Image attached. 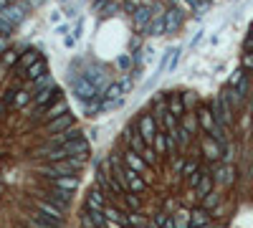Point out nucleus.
I'll return each instance as SVG.
<instances>
[{
	"label": "nucleus",
	"mask_w": 253,
	"mask_h": 228,
	"mask_svg": "<svg viewBox=\"0 0 253 228\" xmlns=\"http://www.w3.org/2000/svg\"><path fill=\"white\" fill-rule=\"evenodd\" d=\"M210 109H213V114H215V122H220V125H233V106H230V101H228V97H226V91H223L220 97H215L213 99V104H210Z\"/></svg>",
	"instance_id": "nucleus-1"
},
{
	"label": "nucleus",
	"mask_w": 253,
	"mask_h": 228,
	"mask_svg": "<svg viewBox=\"0 0 253 228\" xmlns=\"http://www.w3.org/2000/svg\"><path fill=\"white\" fill-rule=\"evenodd\" d=\"M132 86H135V76H124L122 81H116V84H109L107 89H104V101H116V99H122L127 91H132Z\"/></svg>",
	"instance_id": "nucleus-2"
},
{
	"label": "nucleus",
	"mask_w": 253,
	"mask_h": 228,
	"mask_svg": "<svg viewBox=\"0 0 253 228\" xmlns=\"http://www.w3.org/2000/svg\"><path fill=\"white\" fill-rule=\"evenodd\" d=\"M73 94H76L81 101H92V99H96L99 97V89L92 84L86 79V76H76V79H73Z\"/></svg>",
	"instance_id": "nucleus-3"
},
{
	"label": "nucleus",
	"mask_w": 253,
	"mask_h": 228,
	"mask_svg": "<svg viewBox=\"0 0 253 228\" xmlns=\"http://www.w3.org/2000/svg\"><path fill=\"white\" fill-rule=\"evenodd\" d=\"M137 132H139V137L147 142V145H152L155 142V137H157V119L152 117V114H142L139 117V122H137Z\"/></svg>",
	"instance_id": "nucleus-4"
},
{
	"label": "nucleus",
	"mask_w": 253,
	"mask_h": 228,
	"mask_svg": "<svg viewBox=\"0 0 253 228\" xmlns=\"http://www.w3.org/2000/svg\"><path fill=\"white\" fill-rule=\"evenodd\" d=\"M157 13H162V10H160L157 5H150V3H147V5H139L135 13H132V21H135L137 28H147V25H150V21L155 18Z\"/></svg>",
	"instance_id": "nucleus-5"
},
{
	"label": "nucleus",
	"mask_w": 253,
	"mask_h": 228,
	"mask_svg": "<svg viewBox=\"0 0 253 228\" xmlns=\"http://www.w3.org/2000/svg\"><path fill=\"white\" fill-rule=\"evenodd\" d=\"M124 162H127V167L129 170H135V173H142L144 177H150V165H147L144 160H142V155H137V152H124Z\"/></svg>",
	"instance_id": "nucleus-6"
},
{
	"label": "nucleus",
	"mask_w": 253,
	"mask_h": 228,
	"mask_svg": "<svg viewBox=\"0 0 253 228\" xmlns=\"http://www.w3.org/2000/svg\"><path fill=\"white\" fill-rule=\"evenodd\" d=\"M198 127H203V132L205 134H210L213 129H215V114H213V109L210 106H200L198 109Z\"/></svg>",
	"instance_id": "nucleus-7"
},
{
	"label": "nucleus",
	"mask_w": 253,
	"mask_h": 228,
	"mask_svg": "<svg viewBox=\"0 0 253 228\" xmlns=\"http://www.w3.org/2000/svg\"><path fill=\"white\" fill-rule=\"evenodd\" d=\"M73 127V114H61V117H56L51 119L48 125H46V132L48 134H58V132H66Z\"/></svg>",
	"instance_id": "nucleus-8"
},
{
	"label": "nucleus",
	"mask_w": 253,
	"mask_h": 228,
	"mask_svg": "<svg viewBox=\"0 0 253 228\" xmlns=\"http://www.w3.org/2000/svg\"><path fill=\"white\" fill-rule=\"evenodd\" d=\"M183 25V10L180 8H167L165 10V33H175Z\"/></svg>",
	"instance_id": "nucleus-9"
},
{
	"label": "nucleus",
	"mask_w": 253,
	"mask_h": 228,
	"mask_svg": "<svg viewBox=\"0 0 253 228\" xmlns=\"http://www.w3.org/2000/svg\"><path fill=\"white\" fill-rule=\"evenodd\" d=\"M64 150H66V155H69V157H71V155H79V160H84V157L89 155V142L84 140V137H79V140L66 142V145H64Z\"/></svg>",
	"instance_id": "nucleus-10"
},
{
	"label": "nucleus",
	"mask_w": 253,
	"mask_h": 228,
	"mask_svg": "<svg viewBox=\"0 0 253 228\" xmlns=\"http://www.w3.org/2000/svg\"><path fill=\"white\" fill-rule=\"evenodd\" d=\"M25 76H28V79H31L33 84H36V81H41V79H46V76H48V64H46L43 58H38L33 66H28V69H25Z\"/></svg>",
	"instance_id": "nucleus-11"
},
{
	"label": "nucleus",
	"mask_w": 253,
	"mask_h": 228,
	"mask_svg": "<svg viewBox=\"0 0 253 228\" xmlns=\"http://www.w3.org/2000/svg\"><path fill=\"white\" fill-rule=\"evenodd\" d=\"M167 112L170 114H175L177 119H183L185 117V99H183V94H167Z\"/></svg>",
	"instance_id": "nucleus-12"
},
{
	"label": "nucleus",
	"mask_w": 253,
	"mask_h": 228,
	"mask_svg": "<svg viewBox=\"0 0 253 228\" xmlns=\"http://www.w3.org/2000/svg\"><path fill=\"white\" fill-rule=\"evenodd\" d=\"M203 152H205V157H207V160H218V157H223V147L213 140L210 134L203 137Z\"/></svg>",
	"instance_id": "nucleus-13"
},
{
	"label": "nucleus",
	"mask_w": 253,
	"mask_h": 228,
	"mask_svg": "<svg viewBox=\"0 0 253 228\" xmlns=\"http://www.w3.org/2000/svg\"><path fill=\"white\" fill-rule=\"evenodd\" d=\"M38 213H43L46 218L58 221V223H61V216H64V210L58 208V205H53L51 201H38Z\"/></svg>",
	"instance_id": "nucleus-14"
},
{
	"label": "nucleus",
	"mask_w": 253,
	"mask_h": 228,
	"mask_svg": "<svg viewBox=\"0 0 253 228\" xmlns=\"http://www.w3.org/2000/svg\"><path fill=\"white\" fill-rule=\"evenodd\" d=\"M0 15H3L10 25H16V23H21V21L25 18V5H8Z\"/></svg>",
	"instance_id": "nucleus-15"
},
{
	"label": "nucleus",
	"mask_w": 253,
	"mask_h": 228,
	"mask_svg": "<svg viewBox=\"0 0 253 228\" xmlns=\"http://www.w3.org/2000/svg\"><path fill=\"white\" fill-rule=\"evenodd\" d=\"M48 201L66 213V210H69V203H71V193H69V190H61V188H53V193L48 195Z\"/></svg>",
	"instance_id": "nucleus-16"
},
{
	"label": "nucleus",
	"mask_w": 253,
	"mask_h": 228,
	"mask_svg": "<svg viewBox=\"0 0 253 228\" xmlns=\"http://www.w3.org/2000/svg\"><path fill=\"white\" fill-rule=\"evenodd\" d=\"M43 112H46V117H48V122H51V119L61 117V114H69V104H66L61 97H58V99H53V104H48Z\"/></svg>",
	"instance_id": "nucleus-17"
},
{
	"label": "nucleus",
	"mask_w": 253,
	"mask_h": 228,
	"mask_svg": "<svg viewBox=\"0 0 253 228\" xmlns=\"http://www.w3.org/2000/svg\"><path fill=\"white\" fill-rule=\"evenodd\" d=\"M144 30H147V36H165V13H157Z\"/></svg>",
	"instance_id": "nucleus-18"
},
{
	"label": "nucleus",
	"mask_w": 253,
	"mask_h": 228,
	"mask_svg": "<svg viewBox=\"0 0 253 228\" xmlns=\"http://www.w3.org/2000/svg\"><path fill=\"white\" fill-rule=\"evenodd\" d=\"M58 94H61V91H58L56 86H46V89H41L38 94H36V104H38V106H43V109H46L51 99H58Z\"/></svg>",
	"instance_id": "nucleus-19"
},
{
	"label": "nucleus",
	"mask_w": 253,
	"mask_h": 228,
	"mask_svg": "<svg viewBox=\"0 0 253 228\" xmlns=\"http://www.w3.org/2000/svg\"><path fill=\"white\" fill-rule=\"evenodd\" d=\"M86 205H89V210H101L104 208V190L94 188L92 193H89V198H86Z\"/></svg>",
	"instance_id": "nucleus-20"
},
{
	"label": "nucleus",
	"mask_w": 253,
	"mask_h": 228,
	"mask_svg": "<svg viewBox=\"0 0 253 228\" xmlns=\"http://www.w3.org/2000/svg\"><path fill=\"white\" fill-rule=\"evenodd\" d=\"M210 223V213H207L205 208H198V210H192L190 213V226L195 228V226H207Z\"/></svg>",
	"instance_id": "nucleus-21"
},
{
	"label": "nucleus",
	"mask_w": 253,
	"mask_h": 228,
	"mask_svg": "<svg viewBox=\"0 0 253 228\" xmlns=\"http://www.w3.org/2000/svg\"><path fill=\"white\" fill-rule=\"evenodd\" d=\"M79 137H81V132L76 129V127H71V129H66V132H58L56 137H53V140H51V145H56V142H71V140H79Z\"/></svg>",
	"instance_id": "nucleus-22"
},
{
	"label": "nucleus",
	"mask_w": 253,
	"mask_h": 228,
	"mask_svg": "<svg viewBox=\"0 0 253 228\" xmlns=\"http://www.w3.org/2000/svg\"><path fill=\"white\" fill-rule=\"evenodd\" d=\"M38 58H41V56H38L33 49H28V51H25V53H21V58H18V69H21V71H25L28 66H33Z\"/></svg>",
	"instance_id": "nucleus-23"
},
{
	"label": "nucleus",
	"mask_w": 253,
	"mask_h": 228,
	"mask_svg": "<svg viewBox=\"0 0 253 228\" xmlns=\"http://www.w3.org/2000/svg\"><path fill=\"white\" fill-rule=\"evenodd\" d=\"M195 188H198V195H200V198H205L207 193H213V177H210V173H203V175H200V182H198Z\"/></svg>",
	"instance_id": "nucleus-24"
},
{
	"label": "nucleus",
	"mask_w": 253,
	"mask_h": 228,
	"mask_svg": "<svg viewBox=\"0 0 253 228\" xmlns=\"http://www.w3.org/2000/svg\"><path fill=\"white\" fill-rule=\"evenodd\" d=\"M56 188H61V190H76L79 188V177H73V175H66V177H56Z\"/></svg>",
	"instance_id": "nucleus-25"
},
{
	"label": "nucleus",
	"mask_w": 253,
	"mask_h": 228,
	"mask_svg": "<svg viewBox=\"0 0 253 228\" xmlns=\"http://www.w3.org/2000/svg\"><path fill=\"white\" fill-rule=\"evenodd\" d=\"M215 180H218V182H223V185H230V182H233V167H230V165H223V167H218V175H215Z\"/></svg>",
	"instance_id": "nucleus-26"
},
{
	"label": "nucleus",
	"mask_w": 253,
	"mask_h": 228,
	"mask_svg": "<svg viewBox=\"0 0 253 228\" xmlns=\"http://www.w3.org/2000/svg\"><path fill=\"white\" fill-rule=\"evenodd\" d=\"M160 122L165 125V129H167V132H177V127H180V119H177L175 114H170V112H167L165 117H162ZM157 127H160V125H157Z\"/></svg>",
	"instance_id": "nucleus-27"
},
{
	"label": "nucleus",
	"mask_w": 253,
	"mask_h": 228,
	"mask_svg": "<svg viewBox=\"0 0 253 228\" xmlns=\"http://www.w3.org/2000/svg\"><path fill=\"white\" fill-rule=\"evenodd\" d=\"M152 147H155L157 155H165V152H167V137H165V132H157V137H155Z\"/></svg>",
	"instance_id": "nucleus-28"
},
{
	"label": "nucleus",
	"mask_w": 253,
	"mask_h": 228,
	"mask_svg": "<svg viewBox=\"0 0 253 228\" xmlns=\"http://www.w3.org/2000/svg\"><path fill=\"white\" fill-rule=\"evenodd\" d=\"M180 125H183V127L192 134V132L198 129V114H187V112H185V117L180 119Z\"/></svg>",
	"instance_id": "nucleus-29"
},
{
	"label": "nucleus",
	"mask_w": 253,
	"mask_h": 228,
	"mask_svg": "<svg viewBox=\"0 0 253 228\" xmlns=\"http://www.w3.org/2000/svg\"><path fill=\"white\" fill-rule=\"evenodd\" d=\"M248 86H251V84H248V76L243 74L241 79H238V84H235L233 89H235V94L241 97V99H246V97H248Z\"/></svg>",
	"instance_id": "nucleus-30"
},
{
	"label": "nucleus",
	"mask_w": 253,
	"mask_h": 228,
	"mask_svg": "<svg viewBox=\"0 0 253 228\" xmlns=\"http://www.w3.org/2000/svg\"><path fill=\"white\" fill-rule=\"evenodd\" d=\"M129 145H132V152H137V155H142V152H144V147H147V142H144L142 137H139V132L129 137Z\"/></svg>",
	"instance_id": "nucleus-31"
},
{
	"label": "nucleus",
	"mask_w": 253,
	"mask_h": 228,
	"mask_svg": "<svg viewBox=\"0 0 253 228\" xmlns=\"http://www.w3.org/2000/svg\"><path fill=\"white\" fill-rule=\"evenodd\" d=\"M28 101H31V91L18 89V91H16V104H13V106H25Z\"/></svg>",
	"instance_id": "nucleus-32"
},
{
	"label": "nucleus",
	"mask_w": 253,
	"mask_h": 228,
	"mask_svg": "<svg viewBox=\"0 0 253 228\" xmlns=\"http://www.w3.org/2000/svg\"><path fill=\"white\" fill-rule=\"evenodd\" d=\"M218 201H220L218 193H207V195L203 198V208H205V210H210V208H215V205H218Z\"/></svg>",
	"instance_id": "nucleus-33"
},
{
	"label": "nucleus",
	"mask_w": 253,
	"mask_h": 228,
	"mask_svg": "<svg viewBox=\"0 0 253 228\" xmlns=\"http://www.w3.org/2000/svg\"><path fill=\"white\" fill-rule=\"evenodd\" d=\"M132 61H135V56L124 53V56H119V58H116V66L122 69V71H129V69H132Z\"/></svg>",
	"instance_id": "nucleus-34"
},
{
	"label": "nucleus",
	"mask_w": 253,
	"mask_h": 228,
	"mask_svg": "<svg viewBox=\"0 0 253 228\" xmlns=\"http://www.w3.org/2000/svg\"><path fill=\"white\" fill-rule=\"evenodd\" d=\"M177 142H180V147H187V142H190V132L183 125L177 127Z\"/></svg>",
	"instance_id": "nucleus-35"
},
{
	"label": "nucleus",
	"mask_w": 253,
	"mask_h": 228,
	"mask_svg": "<svg viewBox=\"0 0 253 228\" xmlns=\"http://www.w3.org/2000/svg\"><path fill=\"white\" fill-rule=\"evenodd\" d=\"M142 160H144L147 165H152V162L157 160V152H155V147H150V145H147V147H144V152H142Z\"/></svg>",
	"instance_id": "nucleus-36"
},
{
	"label": "nucleus",
	"mask_w": 253,
	"mask_h": 228,
	"mask_svg": "<svg viewBox=\"0 0 253 228\" xmlns=\"http://www.w3.org/2000/svg\"><path fill=\"white\" fill-rule=\"evenodd\" d=\"M92 221H94L96 228H104V226H107V216H104L101 210H92Z\"/></svg>",
	"instance_id": "nucleus-37"
},
{
	"label": "nucleus",
	"mask_w": 253,
	"mask_h": 228,
	"mask_svg": "<svg viewBox=\"0 0 253 228\" xmlns=\"http://www.w3.org/2000/svg\"><path fill=\"white\" fill-rule=\"evenodd\" d=\"M124 221H127L129 226H137V228L147 223V221H144V216H139V213H132V216H124Z\"/></svg>",
	"instance_id": "nucleus-38"
},
{
	"label": "nucleus",
	"mask_w": 253,
	"mask_h": 228,
	"mask_svg": "<svg viewBox=\"0 0 253 228\" xmlns=\"http://www.w3.org/2000/svg\"><path fill=\"white\" fill-rule=\"evenodd\" d=\"M18 58H21V53L5 51V53H3V64H5V66H13V64H18Z\"/></svg>",
	"instance_id": "nucleus-39"
},
{
	"label": "nucleus",
	"mask_w": 253,
	"mask_h": 228,
	"mask_svg": "<svg viewBox=\"0 0 253 228\" xmlns=\"http://www.w3.org/2000/svg\"><path fill=\"white\" fill-rule=\"evenodd\" d=\"M187 226H190V213H180L175 218V228H187Z\"/></svg>",
	"instance_id": "nucleus-40"
},
{
	"label": "nucleus",
	"mask_w": 253,
	"mask_h": 228,
	"mask_svg": "<svg viewBox=\"0 0 253 228\" xmlns=\"http://www.w3.org/2000/svg\"><path fill=\"white\" fill-rule=\"evenodd\" d=\"M104 216H107L109 221H124V216L116 208H104Z\"/></svg>",
	"instance_id": "nucleus-41"
},
{
	"label": "nucleus",
	"mask_w": 253,
	"mask_h": 228,
	"mask_svg": "<svg viewBox=\"0 0 253 228\" xmlns=\"http://www.w3.org/2000/svg\"><path fill=\"white\" fill-rule=\"evenodd\" d=\"M124 201H127V205H129V208H135V210L139 208V198H137L135 193H124Z\"/></svg>",
	"instance_id": "nucleus-42"
},
{
	"label": "nucleus",
	"mask_w": 253,
	"mask_h": 228,
	"mask_svg": "<svg viewBox=\"0 0 253 228\" xmlns=\"http://www.w3.org/2000/svg\"><path fill=\"white\" fill-rule=\"evenodd\" d=\"M13 28H16V25H10L5 18H3V15H0V33H3V36H10V30Z\"/></svg>",
	"instance_id": "nucleus-43"
},
{
	"label": "nucleus",
	"mask_w": 253,
	"mask_h": 228,
	"mask_svg": "<svg viewBox=\"0 0 253 228\" xmlns=\"http://www.w3.org/2000/svg\"><path fill=\"white\" fill-rule=\"evenodd\" d=\"M198 173V162H187L185 165V175H195Z\"/></svg>",
	"instance_id": "nucleus-44"
},
{
	"label": "nucleus",
	"mask_w": 253,
	"mask_h": 228,
	"mask_svg": "<svg viewBox=\"0 0 253 228\" xmlns=\"http://www.w3.org/2000/svg\"><path fill=\"white\" fill-rule=\"evenodd\" d=\"M92 3H94V8H96V10H101V5H104V3H109V0H92Z\"/></svg>",
	"instance_id": "nucleus-45"
},
{
	"label": "nucleus",
	"mask_w": 253,
	"mask_h": 228,
	"mask_svg": "<svg viewBox=\"0 0 253 228\" xmlns=\"http://www.w3.org/2000/svg\"><path fill=\"white\" fill-rule=\"evenodd\" d=\"M8 5H13V3H10V0H0V13H3V10H5Z\"/></svg>",
	"instance_id": "nucleus-46"
},
{
	"label": "nucleus",
	"mask_w": 253,
	"mask_h": 228,
	"mask_svg": "<svg viewBox=\"0 0 253 228\" xmlns=\"http://www.w3.org/2000/svg\"><path fill=\"white\" fill-rule=\"evenodd\" d=\"M5 112V101H0V114H3Z\"/></svg>",
	"instance_id": "nucleus-47"
},
{
	"label": "nucleus",
	"mask_w": 253,
	"mask_h": 228,
	"mask_svg": "<svg viewBox=\"0 0 253 228\" xmlns=\"http://www.w3.org/2000/svg\"><path fill=\"white\" fill-rule=\"evenodd\" d=\"M248 36H253V25H251V33H248Z\"/></svg>",
	"instance_id": "nucleus-48"
},
{
	"label": "nucleus",
	"mask_w": 253,
	"mask_h": 228,
	"mask_svg": "<svg viewBox=\"0 0 253 228\" xmlns=\"http://www.w3.org/2000/svg\"><path fill=\"white\" fill-rule=\"evenodd\" d=\"M10 3H16V0H10Z\"/></svg>",
	"instance_id": "nucleus-49"
},
{
	"label": "nucleus",
	"mask_w": 253,
	"mask_h": 228,
	"mask_svg": "<svg viewBox=\"0 0 253 228\" xmlns=\"http://www.w3.org/2000/svg\"><path fill=\"white\" fill-rule=\"evenodd\" d=\"M150 228H155V226H150Z\"/></svg>",
	"instance_id": "nucleus-50"
},
{
	"label": "nucleus",
	"mask_w": 253,
	"mask_h": 228,
	"mask_svg": "<svg viewBox=\"0 0 253 228\" xmlns=\"http://www.w3.org/2000/svg\"><path fill=\"white\" fill-rule=\"evenodd\" d=\"M251 106H253V101H251Z\"/></svg>",
	"instance_id": "nucleus-51"
}]
</instances>
